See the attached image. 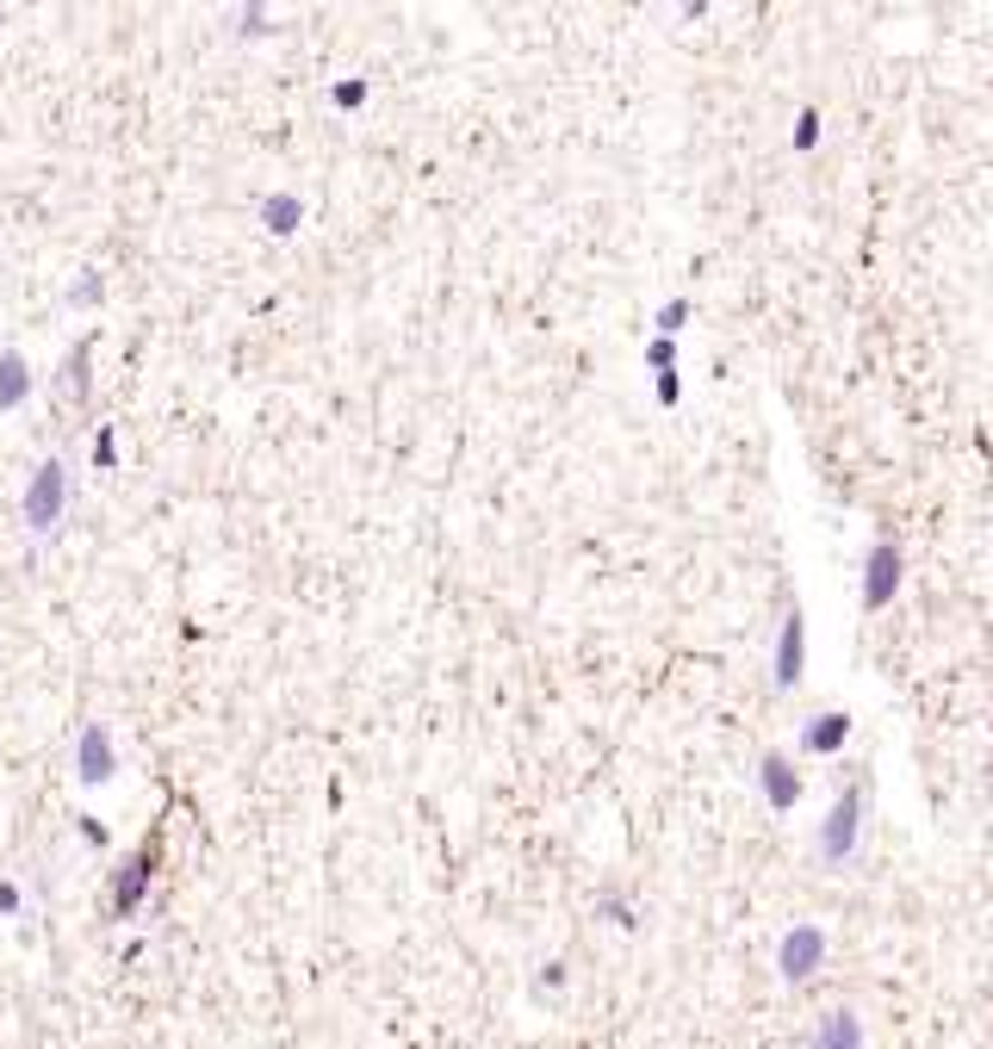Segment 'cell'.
Listing matches in <instances>:
<instances>
[{"label":"cell","instance_id":"3","mask_svg":"<svg viewBox=\"0 0 993 1049\" xmlns=\"http://www.w3.org/2000/svg\"><path fill=\"white\" fill-rule=\"evenodd\" d=\"M900 591V547L895 540H869V553H863V609L881 615L895 603Z\"/></svg>","mask_w":993,"mask_h":1049},{"label":"cell","instance_id":"1","mask_svg":"<svg viewBox=\"0 0 993 1049\" xmlns=\"http://www.w3.org/2000/svg\"><path fill=\"white\" fill-rule=\"evenodd\" d=\"M62 510H69V466L62 459H38V473H32V485H25V528L38 540H50L62 528Z\"/></svg>","mask_w":993,"mask_h":1049},{"label":"cell","instance_id":"16","mask_svg":"<svg viewBox=\"0 0 993 1049\" xmlns=\"http://www.w3.org/2000/svg\"><path fill=\"white\" fill-rule=\"evenodd\" d=\"M100 292H106V280H100L94 268H81V273H75V292H69V305L87 311V305H100Z\"/></svg>","mask_w":993,"mask_h":1049},{"label":"cell","instance_id":"11","mask_svg":"<svg viewBox=\"0 0 993 1049\" xmlns=\"http://www.w3.org/2000/svg\"><path fill=\"white\" fill-rule=\"evenodd\" d=\"M299 224H305V199L299 193H268L261 199V230L268 236H299Z\"/></svg>","mask_w":993,"mask_h":1049},{"label":"cell","instance_id":"8","mask_svg":"<svg viewBox=\"0 0 993 1049\" xmlns=\"http://www.w3.org/2000/svg\"><path fill=\"white\" fill-rule=\"evenodd\" d=\"M758 777H764V802L776 807V814H788V807L802 802V777H795V758H788V751H764V758H758Z\"/></svg>","mask_w":993,"mask_h":1049},{"label":"cell","instance_id":"20","mask_svg":"<svg viewBox=\"0 0 993 1049\" xmlns=\"http://www.w3.org/2000/svg\"><path fill=\"white\" fill-rule=\"evenodd\" d=\"M236 32L261 38V32H273V13H268V7H243V13H236Z\"/></svg>","mask_w":993,"mask_h":1049},{"label":"cell","instance_id":"10","mask_svg":"<svg viewBox=\"0 0 993 1049\" xmlns=\"http://www.w3.org/2000/svg\"><path fill=\"white\" fill-rule=\"evenodd\" d=\"M32 398V361L20 348H0V410H20Z\"/></svg>","mask_w":993,"mask_h":1049},{"label":"cell","instance_id":"23","mask_svg":"<svg viewBox=\"0 0 993 1049\" xmlns=\"http://www.w3.org/2000/svg\"><path fill=\"white\" fill-rule=\"evenodd\" d=\"M0 913H20V888L13 882H0Z\"/></svg>","mask_w":993,"mask_h":1049},{"label":"cell","instance_id":"22","mask_svg":"<svg viewBox=\"0 0 993 1049\" xmlns=\"http://www.w3.org/2000/svg\"><path fill=\"white\" fill-rule=\"evenodd\" d=\"M652 392H658V404H665V410L684 398V380H677V366H670V373H652Z\"/></svg>","mask_w":993,"mask_h":1049},{"label":"cell","instance_id":"15","mask_svg":"<svg viewBox=\"0 0 993 1049\" xmlns=\"http://www.w3.org/2000/svg\"><path fill=\"white\" fill-rule=\"evenodd\" d=\"M329 100H336V106H342V113H361V106H366V81H361V75L336 81V88H329Z\"/></svg>","mask_w":993,"mask_h":1049},{"label":"cell","instance_id":"12","mask_svg":"<svg viewBox=\"0 0 993 1049\" xmlns=\"http://www.w3.org/2000/svg\"><path fill=\"white\" fill-rule=\"evenodd\" d=\"M807 1049H863V1025L851 1018V1012H826Z\"/></svg>","mask_w":993,"mask_h":1049},{"label":"cell","instance_id":"19","mask_svg":"<svg viewBox=\"0 0 993 1049\" xmlns=\"http://www.w3.org/2000/svg\"><path fill=\"white\" fill-rule=\"evenodd\" d=\"M646 366H652V373H670V366H677V342L652 336V342H646Z\"/></svg>","mask_w":993,"mask_h":1049},{"label":"cell","instance_id":"18","mask_svg":"<svg viewBox=\"0 0 993 1049\" xmlns=\"http://www.w3.org/2000/svg\"><path fill=\"white\" fill-rule=\"evenodd\" d=\"M596 913L609 919V925H621V932H633V907L621 895H603V900H596Z\"/></svg>","mask_w":993,"mask_h":1049},{"label":"cell","instance_id":"4","mask_svg":"<svg viewBox=\"0 0 993 1049\" xmlns=\"http://www.w3.org/2000/svg\"><path fill=\"white\" fill-rule=\"evenodd\" d=\"M802 665H807V621H802V609H788L783 628H776V652H770V677H776V689L802 684Z\"/></svg>","mask_w":993,"mask_h":1049},{"label":"cell","instance_id":"9","mask_svg":"<svg viewBox=\"0 0 993 1049\" xmlns=\"http://www.w3.org/2000/svg\"><path fill=\"white\" fill-rule=\"evenodd\" d=\"M844 739H851V714L844 708H826V714H814L802 726V751H814V758H839Z\"/></svg>","mask_w":993,"mask_h":1049},{"label":"cell","instance_id":"6","mask_svg":"<svg viewBox=\"0 0 993 1049\" xmlns=\"http://www.w3.org/2000/svg\"><path fill=\"white\" fill-rule=\"evenodd\" d=\"M820 963H826V932L820 925H795V932L776 944V969H783V981H807Z\"/></svg>","mask_w":993,"mask_h":1049},{"label":"cell","instance_id":"14","mask_svg":"<svg viewBox=\"0 0 993 1049\" xmlns=\"http://www.w3.org/2000/svg\"><path fill=\"white\" fill-rule=\"evenodd\" d=\"M689 299H665V305H658V336H665V342H677V329L689 324Z\"/></svg>","mask_w":993,"mask_h":1049},{"label":"cell","instance_id":"13","mask_svg":"<svg viewBox=\"0 0 993 1049\" xmlns=\"http://www.w3.org/2000/svg\"><path fill=\"white\" fill-rule=\"evenodd\" d=\"M87 366H94V336H81V342L69 348V366H62V380H69L75 398H87Z\"/></svg>","mask_w":993,"mask_h":1049},{"label":"cell","instance_id":"5","mask_svg":"<svg viewBox=\"0 0 993 1049\" xmlns=\"http://www.w3.org/2000/svg\"><path fill=\"white\" fill-rule=\"evenodd\" d=\"M118 777V745L106 726H81L75 739V782H87V789H100V782Z\"/></svg>","mask_w":993,"mask_h":1049},{"label":"cell","instance_id":"7","mask_svg":"<svg viewBox=\"0 0 993 1049\" xmlns=\"http://www.w3.org/2000/svg\"><path fill=\"white\" fill-rule=\"evenodd\" d=\"M150 876H155V839L137 844V858L118 870V888H113V913L131 919L137 907H143V895H150Z\"/></svg>","mask_w":993,"mask_h":1049},{"label":"cell","instance_id":"21","mask_svg":"<svg viewBox=\"0 0 993 1049\" xmlns=\"http://www.w3.org/2000/svg\"><path fill=\"white\" fill-rule=\"evenodd\" d=\"M94 466H100V473H113V466H118V441H113V429H94Z\"/></svg>","mask_w":993,"mask_h":1049},{"label":"cell","instance_id":"17","mask_svg":"<svg viewBox=\"0 0 993 1049\" xmlns=\"http://www.w3.org/2000/svg\"><path fill=\"white\" fill-rule=\"evenodd\" d=\"M820 143V106H802V118H795V150H814Z\"/></svg>","mask_w":993,"mask_h":1049},{"label":"cell","instance_id":"2","mask_svg":"<svg viewBox=\"0 0 993 1049\" xmlns=\"http://www.w3.org/2000/svg\"><path fill=\"white\" fill-rule=\"evenodd\" d=\"M857 826H863V782H851L839 802H832L826 826H820V858H826V863H844V858H851V851H857Z\"/></svg>","mask_w":993,"mask_h":1049}]
</instances>
